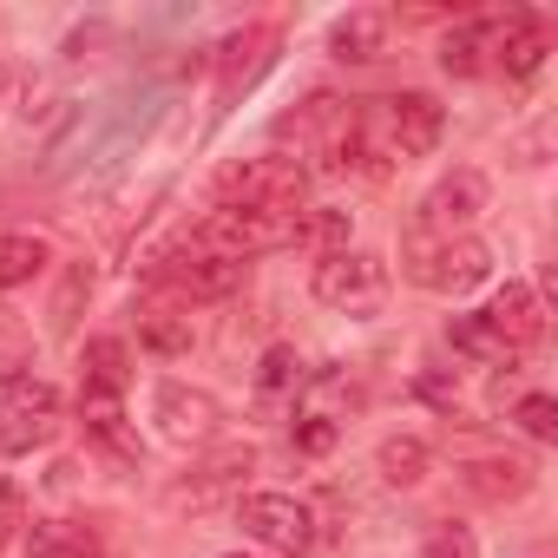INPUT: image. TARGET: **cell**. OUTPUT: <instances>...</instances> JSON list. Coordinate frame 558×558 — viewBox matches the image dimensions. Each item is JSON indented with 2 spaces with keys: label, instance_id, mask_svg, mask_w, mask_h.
Here are the masks:
<instances>
[{
  "label": "cell",
  "instance_id": "6da1fadb",
  "mask_svg": "<svg viewBox=\"0 0 558 558\" xmlns=\"http://www.w3.org/2000/svg\"><path fill=\"white\" fill-rule=\"evenodd\" d=\"M296 217H303V210H236V204H217L210 217L191 223L184 250L243 269V263H256V256H269V250H290V243H296Z\"/></svg>",
  "mask_w": 558,
  "mask_h": 558
},
{
  "label": "cell",
  "instance_id": "7a4b0ae2",
  "mask_svg": "<svg viewBox=\"0 0 558 558\" xmlns=\"http://www.w3.org/2000/svg\"><path fill=\"white\" fill-rule=\"evenodd\" d=\"M388 290H395L388 256L362 250V243H349L336 256H316V269H310V296L323 310H336V316H381Z\"/></svg>",
  "mask_w": 558,
  "mask_h": 558
},
{
  "label": "cell",
  "instance_id": "3957f363",
  "mask_svg": "<svg viewBox=\"0 0 558 558\" xmlns=\"http://www.w3.org/2000/svg\"><path fill=\"white\" fill-rule=\"evenodd\" d=\"M217 204L236 210H303L310 204V165L296 151H256L217 171Z\"/></svg>",
  "mask_w": 558,
  "mask_h": 558
},
{
  "label": "cell",
  "instance_id": "277c9868",
  "mask_svg": "<svg viewBox=\"0 0 558 558\" xmlns=\"http://www.w3.org/2000/svg\"><path fill=\"white\" fill-rule=\"evenodd\" d=\"M401 269H408V283H421L434 296H466L493 276V243H480V236H408Z\"/></svg>",
  "mask_w": 558,
  "mask_h": 558
},
{
  "label": "cell",
  "instance_id": "5b68a950",
  "mask_svg": "<svg viewBox=\"0 0 558 558\" xmlns=\"http://www.w3.org/2000/svg\"><path fill=\"white\" fill-rule=\"evenodd\" d=\"M236 525L250 545L276 551V558H303L316 551V506L296 493H243L236 499Z\"/></svg>",
  "mask_w": 558,
  "mask_h": 558
},
{
  "label": "cell",
  "instance_id": "8992f818",
  "mask_svg": "<svg viewBox=\"0 0 558 558\" xmlns=\"http://www.w3.org/2000/svg\"><path fill=\"white\" fill-rule=\"evenodd\" d=\"M493 204V184H486V171H473V165H453L447 178H434L427 184V197L414 204V236H473V223H480V210Z\"/></svg>",
  "mask_w": 558,
  "mask_h": 558
},
{
  "label": "cell",
  "instance_id": "52a82bcc",
  "mask_svg": "<svg viewBox=\"0 0 558 558\" xmlns=\"http://www.w3.org/2000/svg\"><path fill=\"white\" fill-rule=\"evenodd\" d=\"M151 421L171 447H210L223 434V401L210 388H191V381H158L151 388Z\"/></svg>",
  "mask_w": 558,
  "mask_h": 558
},
{
  "label": "cell",
  "instance_id": "ba28073f",
  "mask_svg": "<svg viewBox=\"0 0 558 558\" xmlns=\"http://www.w3.org/2000/svg\"><path fill=\"white\" fill-rule=\"evenodd\" d=\"M256 473V447L250 440H210V453L165 493V506H191V512H204V506H217L223 493H243V480Z\"/></svg>",
  "mask_w": 558,
  "mask_h": 558
},
{
  "label": "cell",
  "instance_id": "9c48e42d",
  "mask_svg": "<svg viewBox=\"0 0 558 558\" xmlns=\"http://www.w3.org/2000/svg\"><path fill=\"white\" fill-rule=\"evenodd\" d=\"M440 138H447V106H440L434 93L408 86V93L388 99V151H395L401 165H408V158H434Z\"/></svg>",
  "mask_w": 558,
  "mask_h": 558
},
{
  "label": "cell",
  "instance_id": "30bf717a",
  "mask_svg": "<svg viewBox=\"0 0 558 558\" xmlns=\"http://www.w3.org/2000/svg\"><path fill=\"white\" fill-rule=\"evenodd\" d=\"M480 323L499 336L506 355L532 349V342L545 336V296H538V283H525V276H506V283L493 290V303L480 310Z\"/></svg>",
  "mask_w": 558,
  "mask_h": 558
},
{
  "label": "cell",
  "instance_id": "8fae6325",
  "mask_svg": "<svg viewBox=\"0 0 558 558\" xmlns=\"http://www.w3.org/2000/svg\"><path fill=\"white\" fill-rule=\"evenodd\" d=\"M388 40H395V14L388 8H349V14L329 21V53L342 66H375L388 53Z\"/></svg>",
  "mask_w": 558,
  "mask_h": 558
},
{
  "label": "cell",
  "instance_id": "7c38bea8",
  "mask_svg": "<svg viewBox=\"0 0 558 558\" xmlns=\"http://www.w3.org/2000/svg\"><path fill=\"white\" fill-rule=\"evenodd\" d=\"M27 558H106V538L93 519H73V512H47L27 525Z\"/></svg>",
  "mask_w": 558,
  "mask_h": 558
},
{
  "label": "cell",
  "instance_id": "4fadbf2b",
  "mask_svg": "<svg viewBox=\"0 0 558 558\" xmlns=\"http://www.w3.org/2000/svg\"><path fill=\"white\" fill-rule=\"evenodd\" d=\"M236 263H217V256H197V250H184V256H171L165 263V276H158V283L165 290H178L184 303H210V296H230L236 290Z\"/></svg>",
  "mask_w": 558,
  "mask_h": 558
},
{
  "label": "cell",
  "instance_id": "5bb4252c",
  "mask_svg": "<svg viewBox=\"0 0 558 558\" xmlns=\"http://www.w3.org/2000/svg\"><path fill=\"white\" fill-rule=\"evenodd\" d=\"M460 480H466V493H480L486 506H512V499H525V493H532V460H519V453L466 460V466H460Z\"/></svg>",
  "mask_w": 558,
  "mask_h": 558
},
{
  "label": "cell",
  "instance_id": "9a60e30c",
  "mask_svg": "<svg viewBox=\"0 0 558 558\" xmlns=\"http://www.w3.org/2000/svg\"><path fill=\"white\" fill-rule=\"evenodd\" d=\"M53 269V243L40 230H0V290H27Z\"/></svg>",
  "mask_w": 558,
  "mask_h": 558
},
{
  "label": "cell",
  "instance_id": "2e32d148",
  "mask_svg": "<svg viewBox=\"0 0 558 558\" xmlns=\"http://www.w3.org/2000/svg\"><path fill=\"white\" fill-rule=\"evenodd\" d=\"M80 388H99V395H125L132 388V349H125V336H93L80 349Z\"/></svg>",
  "mask_w": 558,
  "mask_h": 558
},
{
  "label": "cell",
  "instance_id": "e0dca14e",
  "mask_svg": "<svg viewBox=\"0 0 558 558\" xmlns=\"http://www.w3.org/2000/svg\"><path fill=\"white\" fill-rule=\"evenodd\" d=\"M427 466H434V453H427L421 434H388V440L375 447V473H381L395 493H414V486L427 480Z\"/></svg>",
  "mask_w": 558,
  "mask_h": 558
},
{
  "label": "cell",
  "instance_id": "ac0fdd59",
  "mask_svg": "<svg viewBox=\"0 0 558 558\" xmlns=\"http://www.w3.org/2000/svg\"><path fill=\"white\" fill-rule=\"evenodd\" d=\"M545 27L532 21V14H512L506 27H499V66H506V80H532L538 66H545Z\"/></svg>",
  "mask_w": 558,
  "mask_h": 558
},
{
  "label": "cell",
  "instance_id": "d6986e66",
  "mask_svg": "<svg viewBox=\"0 0 558 558\" xmlns=\"http://www.w3.org/2000/svg\"><path fill=\"white\" fill-rule=\"evenodd\" d=\"M486 47H493V27H486V21H460V27H447V34H440V73H447V80H473V73H486Z\"/></svg>",
  "mask_w": 558,
  "mask_h": 558
},
{
  "label": "cell",
  "instance_id": "ffe728a7",
  "mask_svg": "<svg viewBox=\"0 0 558 558\" xmlns=\"http://www.w3.org/2000/svg\"><path fill=\"white\" fill-rule=\"evenodd\" d=\"M0 414H27V421H60V388L47 375H0Z\"/></svg>",
  "mask_w": 558,
  "mask_h": 558
},
{
  "label": "cell",
  "instance_id": "44dd1931",
  "mask_svg": "<svg viewBox=\"0 0 558 558\" xmlns=\"http://www.w3.org/2000/svg\"><path fill=\"white\" fill-rule=\"evenodd\" d=\"M349 236H355V217H349V210H336V204H303L296 243H310L316 256H336V250H349Z\"/></svg>",
  "mask_w": 558,
  "mask_h": 558
},
{
  "label": "cell",
  "instance_id": "7402d4cb",
  "mask_svg": "<svg viewBox=\"0 0 558 558\" xmlns=\"http://www.w3.org/2000/svg\"><path fill=\"white\" fill-rule=\"evenodd\" d=\"M138 342H145L151 355H191L197 329H191V316H184V310H151V316L138 323Z\"/></svg>",
  "mask_w": 558,
  "mask_h": 558
},
{
  "label": "cell",
  "instance_id": "603a6c76",
  "mask_svg": "<svg viewBox=\"0 0 558 558\" xmlns=\"http://www.w3.org/2000/svg\"><path fill=\"white\" fill-rule=\"evenodd\" d=\"M447 342H453V355H466V362H480V368H499V362H512V355L499 349V336H493L480 316H453V323H447Z\"/></svg>",
  "mask_w": 558,
  "mask_h": 558
},
{
  "label": "cell",
  "instance_id": "cb8c5ba5",
  "mask_svg": "<svg viewBox=\"0 0 558 558\" xmlns=\"http://www.w3.org/2000/svg\"><path fill=\"white\" fill-rule=\"evenodd\" d=\"M53 440V421H27V414H0V460H21L34 447Z\"/></svg>",
  "mask_w": 558,
  "mask_h": 558
},
{
  "label": "cell",
  "instance_id": "d4e9b609",
  "mask_svg": "<svg viewBox=\"0 0 558 558\" xmlns=\"http://www.w3.org/2000/svg\"><path fill=\"white\" fill-rule=\"evenodd\" d=\"M256 388H303V355L290 349V342H276V349H263V368H256Z\"/></svg>",
  "mask_w": 558,
  "mask_h": 558
},
{
  "label": "cell",
  "instance_id": "484cf974",
  "mask_svg": "<svg viewBox=\"0 0 558 558\" xmlns=\"http://www.w3.org/2000/svg\"><path fill=\"white\" fill-rule=\"evenodd\" d=\"M512 421H519L538 447H551V440H558V401H551V395H519Z\"/></svg>",
  "mask_w": 558,
  "mask_h": 558
},
{
  "label": "cell",
  "instance_id": "4316f807",
  "mask_svg": "<svg viewBox=\"0 0 558 558\" xmlns=\"http://www.w3.org/2000/svg\"><path fill=\"white\" fill-rule=\"evenodd\" d=\"M421 558H480V545H473L466 525H434V532L421 538Z\"/></svg>",
  "mask_w": 558,
  "mask_h": 558
},
{
  "label": "cell",
  "instance_id": "83f0119b",
  "mask_svg": "<svg viewBox=\"0 0 558 558\" xmlns=\"http://www.w3.org/2000/svg\"><path fill=\"white\" fill-rule=\"evenodd\" d=\"M414 395H421L427 408L453 414V401H460V381H453V368H421V375H414Z\"/></svg>",
  "mask_w": 558,
  "mask_h": 558
},
{
  "label": "cell",
  "instance_id": "f1b7e54d",
  "mask_svg": "<svg viewBox=\"0 0 558 558\" xmlns=\"http://www.w3.org/2000/svg\"><path fill=\"white\" fill-rule=\"evenodd\" d=\"M342 440V421L336 414H303L296 421V453H329Z\"/></svg>",
  "mask_w": 558,
  "mask_h": 558
},
{
  "label": "cell",
  "instance_id": "f546056e",
  "mask_svg": "<svg viewBox=\"0 0 558 558\" xmlns=\"http://www.w3.org/2000/svg\"><path fill=\"white\" fill-rule=\"evenodd\" d=\"M27 329L21 323H0V375H27Z\"/></svg>",
  "mask_w": 558,
  "mask_h": 558
},
{
  "label": "cell",
  "instance_id": "4dcf8cb0",
  "mask_svg": "<svg viewBox=\"0 0 558 558\" xmlns=\"http://www.w3.org/2000/svg\"><path fill=\"white\" fill-rule=\"evenodd\" d=\"M14 525H21V486H8V480H0V551H8Z\"/></svg>",
  "mask_w": 558,
  "mask_h": 558
},
{
  "label": "cell",
  "instance_id": "1f68e13d",
  "mask_svg": "<svg viewBox=\"0 0 558 558\" xmlns=\"http://www.w3.org/2000/svg\"><path fill=\"white\" fill-rule=\"evenodd\" d=\"M223 558H256V551H223Z\"/></svg>",
  "mask_w": 558,
  "mask_h": 558
}]
</instances>
